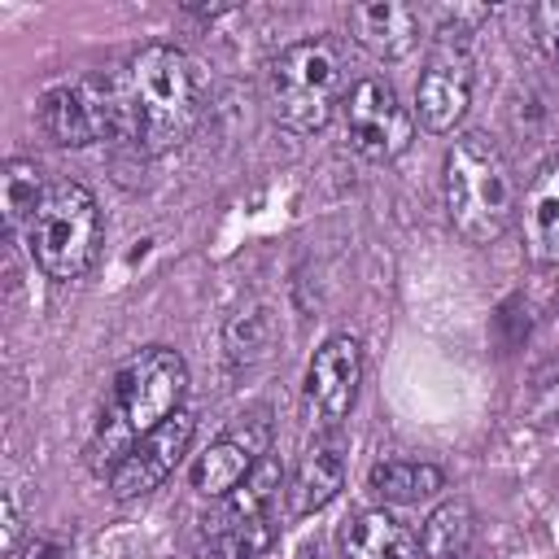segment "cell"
Returning a JSON list of instances; mask_svg holds the SVG:
<instances>
[{"instance_id": "6da1fadb", "label": "cell", "mask_w": 559, "mask_h": 559, "mask_svg": "<svg viewBox=\"0 0 559 559\" xmlns=\"http://www.w3.org/2000/svg\"><path fill=\"white\" fill-rule=\"evenodd\" d=\"M183 389H188V367L175 349L148 345L135 358H127L100 406V419L87 445L92 463L114 472L140 437H148L157 424H166L179 411Z\"/></svg>"}, {"instance_id": "7a4b0ae2", "label": "cell", "mask_w": 559, "mask_h": 559, "mask_svg": "<svg viewBox=\"0 0 559 559\" xmlns=\"http://www.w3.org/2000/svg\"><path fill=\"white\" fill-rule=\"evenodd\" d=\"M127 96L135 118V144L166 153L192 135L205 105L201 66L175 44H148L127 66Z\"/></svg>"}, {"instance_id": "3957f363", "label": "cell", "mask_w": 559, "mask_h": 559, "mask_svg": "<svg viewBox=\"0 0 559 559\" xmlns=\"http://www.w3.org/2000/svg\"><path fill=\"white\" fill-rule=\"evenodd\" d=\"M515 210L520 192L502 148L480 131L459 135L445 153V214L454 231L472 245H489L511 227Z\"/></svg>"}, {"instance_id": "277c9868", "label": "cell", "mask_w": 559, "mask_h": 559, "mask_svg": "<svg viewBox=\"0 0 559 559\" xmlns=\"http://www.w3.org/2000/svg\"><path fill=\"white\" fill-rule=\"evenodd\" d=\"M271 114L297 135H314L332 122L345 92V61L332 39H297L266 66Z\"/></svg>"}, {"instance_id": "5b68a950", "label": "cell", "mask_w": 559, "mask_h": 559, "mask_svg": "<svg viewBox=\"0 0 559 559\" xmlns=\"http://www.w3.org/2000/svg\"><path fill=\"white\" fill-rule=\"evenodd\" d=\"M39 127L61 148H87L100 140H135L127 74H96L57 83L39 96Z\"/></svg>"}, {"instance_id": "8992f818", "label": "cell", "mask_w": 559, "mask_h": 559, "mask_svg": "<svg viewBox=\"0 0 559 559\" xmlns=\"http://www.w3.org/2000/svg\"><path fill=\"white\" fill-rule=\"evenodd\" d=\"M26 240H31V258L39 262L48 280H79L96 262V249H100L96 197L74 179L48 183V197L39 201L26 227Z\"/></svg>"}, {"instance_id": "52a82bcc", "label": "cell", "mask_w": 559, "mask_h": 559, "mask_svg": "<svg viewBox=\"0 0 559 559\" xmlns=\"http://www.w3.org/2000/svg\"><path fill=\"white\" fill-rule=\"evenodd\" d=\"M280 459H262L240 489H231L218 520L205 528L197 559H258L275 542V493H280Z\"/></svg>"}, {"instance_id": "ba28073f", "label": "cell", "mask_w": 559, "mask_h": 559, "mask_svg": "<svg viewBox=\"0 0 559 559\" xmlns=\"http://www.w3.org/2000/svg\"><path fill=\"white\" fill-rule=\"evenodd\" d=\"M345 135L358 157L393 162L397 153H406L415 135V114L402 105L393 83L371 74V79H358L345 96Z\"/></svg>"}, {"instance_id": "9c48e42d", "label": "cell", "mask_w": 559, "mask_h": 559, "mask_svg": "<svg viewBox=\"0 0 559 559\" xmlns=\"http://www.w3.org/2000/svg\"><path fill=\"white\" fill-rule=\"evenodd\" d=\"M271 450V419L266 411L240 415L236 428H227L218 441H210L192 463V489L205 498H227L249 480V472Z\"/></svg>"}, {"instance_id": "30bf717a", "label": "cell", "mask_w": 559, "mask_h": 559, "mask_svg": "<svg viewBox=\"0 0 559 559\" xmlns=\"http://www.w3.org/2000/svg\"><path fill=\"white\" fill-rule=\"evenodd\" d=\"M192 432H197V419L188 411H175L166 424H157L148 437H140L127 459L109 472V489L114 498H140V493H153L175 467L179 459L188 454L192 445Z\"/></svg>"}, {"instance_id": "8fae6325", "label": "cell", "mask_w": 559, "mask_h": 559, "mask_svg": "<svg viewBox=\"0 0 559 559\" xmlns=\"http://www.w3.org/2000/svg\"><path fill=\"white\" fill-rule=\"evenodd\" d=\"M362 384V345L354 336H328L306 367V406L319 424H341L354 411Z\"/></svg>"}, {"instance_id": "7c38bea8", "label": "cell", "mask_w": 559, "mask_h": 559, "mask_svg": "<svg viewBox=\"0 0 559 559\" xmlns=\"http://www.w3.org/2000/svg\"><path fill=\"white\" fill-rule=\"evenodd\" d=\"M467 105H472V52L454 44H437L428 70L415 83V118L428 131H454Z\"/></svg>"}, {"instance_id": "4fadbf2b", "label": "cell", "mask_w": 559, "mask_h": 559, "mask_svg": "<svg viewBox=\"0 0 559 559\" xmlns=\"http://www.w3.org/2000/svg\"><path fill=\"white\" fill-rule=\"evenodd\" d=\"M424 13L406 0H367L349 9V35L358 48H367L376 61H402L419 44Z\"/></svg>"}, {"instance_id": "5bb4252c", "label": "cell", "mask_w": 559, "mask_h": 559, "mask_svg": "<svg viewBox=\"0 0 559 559\" xmlns=\"http://www.w3.org/2000/svg\"><path fill=\"white\" fill-rule=\"evenodd\" d=\"M524 249L533 262H559V157L542 162L520 201Z\"/></svg>"}, {"instance_id": "9a60e30c", "label": "cell", "mask_w": 559, "mask_h": 559, "mask_svg": "<svg viewBox=\"0 0 559 559\" xmlns=\"http://www.w3.org/2000/svg\"><path fill=\"white\" fill-rule=\"evenodd\" d=\"M345 559H419V537L384 507L358 511L341 533Z\"/></svg>"}, {"instance_id": "2e32d148", "label": "cell", "mask_w": 559, "mask_h": 559, "mask_svg": "<svg viewBox=\"0 0 559 559\" xmlns=\"http://www.w3.org/2000/svg\"><path fill=\"white\" fill-rule=\"evenodd\" d=\"M345 489V459H341V450L336 445H310L306 454H301V463L293 467V480H288V515H314V511H323L336 493Z\"/></svg>"}, {"instance_id": "e0dca14e", "label": "cell", "mask_w": 559, "mask_h": 559, "mask_svg": "<svg viewBox=\"0 0 559 559\" xmlns=\"http://www.w3.org/2000/svg\"><path fill=\"white\" fill-rule=\"evenodd\" d=\"M445 476L441 467L432 463H415V459H384L367 472V489L380 498V502H393V507H406V502H424L432 493H441Z\"/></svg>"}, {"instance_id": "ac0fdd59", "label": "cell", "mask_w": 559, "mask_h": 559, "mask_svg": "<svg viewBox=\"0 0 559 559\" xmlns=\"http://www.w3.org/2000/svg\"><path fill=\"white\" fill-rule=\"evenodd\" d=\"M472 533H476L472 502L445 498L441 507L428 511V520L419 528V555L424 559H463L472 550Z\"/></svg>"}, {"instance_id": "d6986e66", "label": "cell", "mask_w": 559, "mask_h": 559, "mask_svg": "<svg viewBox=\"0 0 559 559\" xmlns=\"http://www.w3.org/2000/svg\"><path fill=\"white\" fill-rule=\"evenodd\" d=\"M48 197V183H44V170L31 162V157H9L4 170H0V210H4V223L9 227H31L39 201Z\"/></svg>"}, {"instance_id": "ffe728a7", "label": "cell", "mask_w": 559, "mask_h": 559, "mask_svg": "<svg viewBox=\"0 0 559 559\" xmlns=\"http://www.w3.org/2000/svg\"><path fill=\"white\" fill-rule=\"evenodd\" d=\"M528 424H537V428H559V376H550V380L537 384V393H533V402H528Z\"/></svg>"}, {"instance_id": "44dd1931", "label": "cell", "mask_w": 559, "mask_h": 559, "mask_svg": "<svg viewBox=\"0 0 559 559\" xmlns=\"http://www.w3.org/2000/svg\"><path fill=\"white\" fill-rule=\"evenodd\" d=\"M528 17H533V35H537L542 52L550 61H559V4H533Z\"/></svg>"}, {"instance_id": "7402d4cb", "label": "cell", "mask_w": 559, "mask_h": 559, "mask_svg": "<svg viewBox=\"0 0 559 559\" xmlns=\"http://www.w3.org/2000/svg\"><path fill=\"white\" fill-rule=\"evenodd\" d=\"M17 559H70V542L57 533H35L17 546Z\"/></svg>"}, {"instance_id": "603a6c76", "label": "cell", "mask_w": 559, "mask_h": 559, "mask_svg": "<svg viewBox=\"0 0 559 559\" xmlns=\"http://www.w3.org/2000/svg\"><path fill=\"white\" fill-rule=\"evenodd\" d=\"M463 559H489V555H480V550H467V555H463Z\"/></svg>"}]
</instances>
